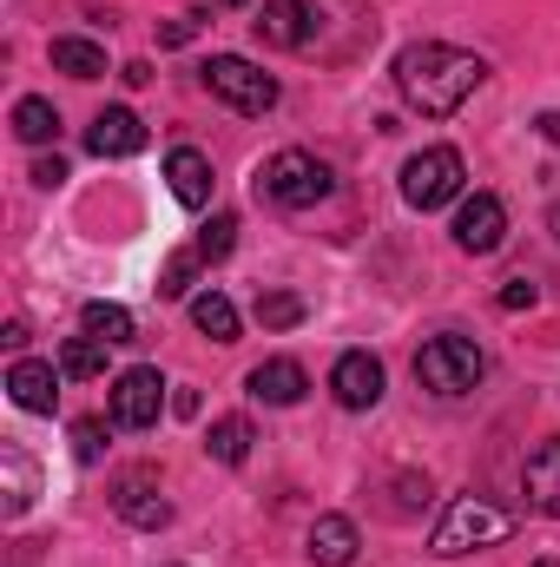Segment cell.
I'll list each match as a JSON object with an SVG mask.
<instances>
[{
  "mask_svg": "<svg viewBox=\"0 0 560 567\" xmlns=\"http://www.w3.org/2000/svg\"><path fill=\"white\" fill-rule=\"evenodd\" d=\"M7 396H13L27 416H53V410H60V370H53V363H33V357H13Z\"/></svg>",
  "mask_w": 560,
  "mask_h": 567,
  "instance_id": "11",
  "label": "cell"
},
{
  "mask_svg": "<svg viewBox=\"0 0 560 567\" xmlns=\"http://www.w3.org/2000/svg\"><path fill=\"white\" fill-rule=\"evenodd\" d=\"M258 403H271V410H290V403H303V390H310V377H303V363L297 357H271V363H258L251 370V383H245Z\"/></svg>",
  "mask_w": 560,
  "mask_h": 567,
  "instance_id": "16",
  "label": "cell"
},
{
  "mask_svg": "<svg viewBox=\"0 0 560 567\" xmlns=\"http://www.w3.org/2000/svg\"><path fill=\"white\" fill-rule=\"evenodd\" d=\"M13 133L27 145H53L60 140V113H53V100H20L13 106Z\"/></svg>",
  "mask_w": 560,
  "mask_h": 567,
  "instance_id": "22",
  "label": "cell"
},
{
  "mask_svg": "<svg viewBox=\"0 0 560 567\" xmlns=\"http://www.w3.org/2000/svg\"><path fill=\"white\" fill-rule=\"evenodd\" d=\"M165 416V377L139 363V370H120L113 377V429H152Z\"/></svg>",
  "mask_w": 560,
  "mask_h": 567,
  "instance_id": "8",
  "label": "cell"
},
{
  "mask_svg": "<svg viewBox=\"0 0 560 567\" xmlns=\"http://www.w3.org/2000/svg\"><path fill=\"white\" fill-rule=\"evenodd\" d=\"M258 192L283 205V212H317L330 192H336V172L317 158V152H303V145H283L265 158V172H258Z\"/></svg>",
  "mask_w": 560,
  "mask_h": 567,
  "instance_id": "3",
  "label": "cell"
},
{
  "mask_svg": "<svg viewBox=\"0 0 560 567\" xmlns=\"http://www.w3.org/2000/svg\"><path fill=\"white\" fill-rule=\"evenodd\" d=\"M508 535H515V515H508V508H495L488 495H455V502L442 508L435 535H428V555L462 561V555L495 548V542H508Z\"/></svg>",
  "mask_w": 560,
  "mask_h": 567,
  "instance_id": "2",
  "label": "cell"
},
{
  "mask_svg": "<svg viewBox=\"0 0 560 567\" xmlns=\"http://www.w3.org/2000/svg\"><path fill=\"white\" fill-rule=\"evenodd\" d=\"M191 33H198V13H185V20H172V27H165V47H185Z\"/></svg>",
  "mask_w": 560,
  "mask_h": 567,
  "instance_id": "32",
  "label": "cell"
},
{
  "mask_svg": "<svg viewBox=\"0 0 560 567\" xmlns=\"http://www.w3.org/2000/svg\"><path fill=\"white\" fill-rule=\"evenodd\" d=\"M535 133H541V140H554V145H560V113H541V120H535Z\"/></svg>",
  "mask_w": 560,
  "mask_h": 567,
  "instance_id": "34",
  "label": "cell"
},
{
  "mask_svg": "<svg viewBox=\"0 0 560 567\" xmlns=\"http://www.w3.org/2000/svg\"><path fill=\"white\" fill-rule=\"evenodd\" d=\"M330 396H336L343 410H376V403H383V363H376L370 350H343V357L330 363Z\"/></svg>",
  "mask_w": 560,
  "mask_h": 567,
  "instance_id": "10",
  "label": "cell"
},
{
  "mask_svg": "<svg viewBox=\"0 0 560 567\" xmlns=\"http://www.w3.org/2000/svg\"><path fill=\"white\" fill-rule=\"evenodd\" d=\"M80 323H86V337H100V343H133V337H139L133 310H126V303H106V297H93V303L80 310Z\"/></svg>",
  "mask_w": 560,
  "mask_h": 567,
  "instance_id": "21",
  "label": "cell"
},
{
  "mask_svg": "<svg viewBox=\"0 0 560 567\" xmlns=\"http://www.w3.org/2000/svg\"><path fill=\"white\" fill-rule=\"evenodd\" d=\"M165 178H172V198H178V205H191V212L211 205V185H218V178H211V158H205L198 145H172V152H165Z\"/></svg>",
  "mask_w": 560,
  "mask_h": 567,
  "instance_id": "14",
  "label": "cell"
},
{
  "mask_svg": "<svg viewBox=\"0 0 560 567\" xmlns=\"http://www.w3.org/2000/svg\"><path fill=\"white\" fill-rule=\"evenodd\" d=\"M462 178H468V165H462L455 145H422L403 165V205L409 212H442V205L462 198Z\"/></svg>",
  "mask_w": 560,
  "mask_h": 567,
  "instance_id": "6",
  "label": "cell"
},
{
  "mask_svg": "<svg viewBox=\"0 0 560 567\" xmlns=\"http://www.w3.org/2000/svg\"><path fill=\"white\" fill-rule=\"evenodd\" d=\"M106 350H113V343H100V337H73V343L60 350V370L80 377V383H86V377H106Z\"/></svg>",
  "mask_w": 560,
  "mask_h": 567,
  "instance_id": "24",
  "label": "cell"
},
{
  "mask_svg": "<svg viewBox=\"0 0 560 567\" xmlns=\"http://www.w3.org/2000/svg\"><path fill=\"white\" fill-rule=\"evenodd\" d=\"M231 245H238V218H231V212H211V225L198 231V258H205V265H225Z\"/></svg>",
  "mask_w": 560,
  "mask_h": 567,
  "instance_id": "26",
  "label": "cell"
},
{
  "mask_svg": "<svg viewBox=\"0 0 560 567\" xmlns=\"http://www.w3.org/2000/svg\"><path fill=\"white\" fill-rule=\"evenodd\" d=\"M191 323L211 337V343H238V303L225 290H198L191 297Z\"/></svg>",
  "mask_w": 560,
  "mask_h": 567,
  "instance_id": "19",
  "label": "cell"
},
{
  "mask_svg": "<svg viewBox=\"0 0 560 567\" xmlns=\"http://www.w3.org/2000/svg\"><path fill=\"white\" fill-rule=\"evenodd\" d=\"M0 343H7L13 357H20V350H27V323H20V317H7V330H0Z\"/></svg>",
  "mask_w": 560,
  "mask_h": 567,
  "instance_id": "33",
  "label": "cell"
},
{
  "mask_svg": "<svg viewBox=\"0 0 560 567\" xmlns=\"http://www.w3.org/2000/svg\"><path fill=\"white\" fill-rule=\"evenodd\" d=\"M0 468H7V515H27V502H33V462L20 449H0Z\"/></svg>",
  "mask_w": 560,
  "mask_h": 567,
  "instance_id": "25",
  "label": "cell"
},
{
  "mask_svg": "<svg viewBox=\"0 0 560 567\" xmlns=\"http://www.w3.org/2000/svg\"><path fill=\"white\" fill-rule=\"evenodd\" d=\"M251 27H258L265 47H278V53H303V47H310V0H265Z\"/></svg>",
  "mask_w": 560,
  "mask_h": 567,
  "instance_id": "13",
  "label": "cell"
},
{
  "mask_svg": "<svg viewBox=\"0 0 560 567\" xmlns=\"http://www.w3.org/2000/svg\"><path fill=\"white\" fill-rule=\"evenodd\" d=\"M198 265H205V258H198V245H191V251H172V258H165V271H158V297H191Z\"/></svg>",
  "mask_w": 560,
  "mask_h": 567,
  "instance_id": "27",
  "label": "cell"
},
{
  "mask_svg": "<svg viewBox=\"0 0 560 567\" xmlns=\"http://www.w3.org/2000/svg\"><path fill=\"white\" fill-rule=\"evenodd\" d=\"M481 377H488V357H481V343L462 337V330H442V337H428L416 350V383L428 396H468Z\"/></svg>",
  "mask_w": 560,
  "mask_h": 567,
  "instance_id": "4",
  "label": "cell"
},
{
  "mask_svg": "<svg viewBox=\"0 0 560 567\" xmlns=\"http://www.w3.org/2000/svg\"><path fill=\"white\" fill-rule=\"evenodd\" d=\"M488 80V60L448 40H416L396 53V93L416 106L422 120H448L475 100V86Z\"/></svg>",
  "mask_w": 560,
  "mask_h": 567,
  "instance_id": "1",
  "label": "cell"
},
{
  "mask_svg": "<svg viewBox=\"0 0 560 567\" xmlns=\"http://www.w3.org/2000/svg\"><path fill=\"white\" fill-rule=\"evenodd\" d=\"M53 66H60L66 80H100V73H106V47H100V40H80V33H60V40H53Z\"/></svg>",
  "mask_w": 560,
  "mask_h": 567,
  "instance_id": "18",
  "label": "cell"
},
{
  "mask_svg": "<svg viewBox=\"0 0 560 567\" xmlns=\"http://www.w3.org/2000/svg\"><path fill=\"white\" fill-rule=\"evenodd\" d=\"M218 7H245V0H218Z\"/></svg>",
  "mask_w": 560,
  "mask_h": 567,
  "instance_id": "36",
  "label": "cell"
},
{
  "mask_svg": "<svg viewBox=\"0 0 560 567\" xmlns=\"http://www.w3.org/2000/svg\"><path fill=\"white\" fill-rule=\"evenodd\" d=\"M33 185H40V192L66 185V158H60V152H53V158H40V165H33Z\"/></svg>",
  "mask_w": 560,
  "mask_h": 567,
  "instance_id": "31",
  "label": "cell"
},
{
  "mask_svg": "<svg viewBox=\"0 0 560 567\" xmlns=\"http://www.w3.org/2000/svg\"><path fill=\"white\" fill-rule=\"evenodd\" d=\"M303 317H310V303L297 290H258V323L265 330H297Z\"/></svg>",
  "mask_w": 560,
  "mask_h": 567,
  "instance_id": "23",
  "label": "cell"
},
{
  "mask_svg": "<svg viewBox=\"0 0 560 567\" xmlns=\"http://www.w3.org/2000/svg\"><path fill=\"white\" fill-rule=\"evenodd\" d=\"M521 482H528V502H535L541 515H554V522H560V435H548V442L528 455Z\"/></svg>",
  "mask_w": 560,
  "mask_h": 567,
  "instance_id": "17",
  "label": "cell"
},
{
  "mask_svg": "<svg viewBox=\"0 0 560 567\" xmlns=\"http://www.w3.org/2000/svg\"><path fill=\"white\" fill-rule=\"evenodd\" d=\"M356 548H363V535H356L350 515H317V522H310V542H303L310 567H350Z\"/></svg>",
  "mask_w": 560,
  "mask_h": 567,
  "instance_id": "15",
  "label": "cell"
},
{
  "mask_svg": "<svg viewBox=\"0 0 560 567\" xmlns=\"http://www.w3.org/2000/svg\"><path fill=\"white\" fill-rule=\"evenodd\" d=\"M396 508H403V515L428 508V475H396Z\"/></svg>",
  "mask_w": 560,
  "mask_h": 567,
  "instance_id": "29",
  "label": "cell"
},
{
  "mask_svg": "<svg viewBox=\"0 0 560 567\" xmlns=\"http://www.w3.org/2000/svg\"><path fill=\"white\" fill-rule=\"evenodd\" d=\"M198 73H205V93L225 100V106L245 113V120H265V113L278 106V80H271L258 60H245V53H211Z\"/></svg>",
  "mask_w": 560,
  "mask_h": 567,
  "instance_id": "5",
  "label": "cell"
},
{
  "mask_svg": "<svg viewBox=\"0 0 560 567\" xmlns=\"http://www.w3.org/2000/svg\"><path fill=\"white\" fill-rule=\"evenodd\" d=\"M100 449H106V423H100V416L73 423V455H80V462H100Z\"/></svg>",
  "mask_w": 560,
  "mask_h": 567,
  "instance_id": "28",
  "label": "cell"
},
{
  "mask_svg": "<svg viewBox=\"0 0 560 567\" xmlns=\"http://www.w3.org/2000/svg\"><path fill=\"white\" fill-rule=\"evenodd\" d=\"M495 303H501V310H528V303H535V284H528V278H508Z\"/></svg>",
  "mask_w": 560,
  "mask_h": 567,
  "instance_id": "30",
  "label": "cell"
},
{
  "mask_svg": "<svg viewBox=\"0 0 560 567\" xmlns=\"http://www.w3.org/2000/svg\"><path fill=\"white\" fill-rule=\"evenodd\" d=\"M501 245H508V205H501L495 192L462 198V205H455V251L488 258V251H501Z\"/></svg>",
  "mask_w": 560,
  "mask_h": 567,
  "instance_id": "7",
  "label": "cell"
},
{
  "mask_svg": "<svg viewBox=\"0 0 560 567\" xmlns=\"http://www.w3.org/2000/svg\"><path fill=\"white\" fill-rule=\"evenodd\" d=\"M113 515L133 522V528H145V535H158V528L172 522V502H165V488H158L152 468H126V475H113Z\"/></svg>",
  "mask_w": 560,
  "mask_h": 567,
  "instance_id": "9",
  "label": "cell"
},
{
  "mask_svg": "<svg viewBox=\"0 0 560 567\" xmlns=\"http://www.w3.org/2000/svg\"><path fill=\"white\" fill-rule=\"evenodd\" d=\"M251 442H258V435H251L245 416H218V423L205 429V455H211V462H225V468L251 462Z\"/></svg>",
  "mask_w": 560,
  "mask_h": 567,
  "instance_id": "20",
  "label": "cell"
},
{
  "mask_svg": "<svg viewBox=\"0 0 560 567\" xmlns=\"http://www.w3.org/2000/svg\"><path fill=\"white\" fill-rule=\"evenodd\" d=\"M86 152L93 158H133L145 152V126L133 106H106V113H93V126H86Z\"/></svg>",
  "mask_w": 560,
  "mask_h": 567,
  "instance_id": "12",
  "label": "cell"
},
{
  "mask_svg": "<svg viewBox=\"0 0 560 567\" xmlns=\"http://www.w3.org/2000/svg\"><path fill=\"white\" fill-rule=\"evenodd\" d=\"M548 225H554V238H560V205H554V218H548Z\"/></svg>",
  "mask_w": 560,
  "mask_h": 567,
  "instance_id": "35",
  "label": "cell"
}]
</instances>
